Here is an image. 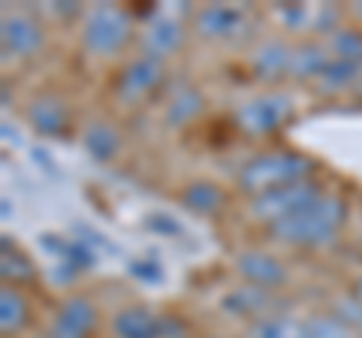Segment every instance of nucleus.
Here are the masks:
<instances>
[{"label":"nucleus","instance_id":"1","mask_svg":"<svg viewBox=\"0 0 362 338\" xmlns=\"http://www.w3.org/2000/svg\"><path fill=\"white\" fill-rule=\"evenodd\" d=\"M344 221H347L344 199L323 194L320 199H314L311 206L296 211V215L269 223V233H272V239L293 245V247H323L338 239Z\"/></svg>","mask_w":362,"mask_h":338},{"label":"nucleus","instance_id":"7","mask_svg":"<svg viewBox=\"0 0 362 338\" xmlns=\"http://www.w3.org/2000/svg\"><path fill=\"white\" fill-rule=\"evenodd\" d=\"M160 82H163V61L139 54V58L130 61L121 70L118 82H115V94H118L121 103H139V100H145L154 91V88H160Z\"/></svg>","mask_w":362,"mask_h":338},{"label":"nucleus","instance_id":"9","mask_svg":"<svg viewBox=\"0 0 362 338\" xmlns=\"http://www.w3.org/2000/svg\"><path fill=\"white\" fill-rule=\"evenodd\" d=\"M185 40H187V28L181 25L178 18L160 13V16H154L148 25H145L139 46H142L145 58L166 61V58H173L181 46H185Z\"/></svg>","mask_w":362,"mask_h":338},{"label":"nucleus","instance_id":"30","mask_svg":"<svg viewBox=\"0 0 362 338\" xmlns=\"http://www.w3.org/2000/svg\"><path fill=\"white\" fill-rule=\"evenodd\" d=\"M359 338H362V332H359Z\"/></svg>","mask_w":362,"mask_h":338},{"label":"nucleus","instance_id":"27","mask_svg":"<svg viewBox=\"0 0 362 338\" xmlns=\"http://www.w3.org/2000/svg\"><path fill=\"white\" fill-rule=\"evenodd\" d=\"M354 296H356V299H362V278H356V281H354Z\"/></svg>","mask_w":362,"mask_h":338},{"label":"nucleus","instance_id":"4","mask_svg":"<svg viewBox=\"0 0 362 338\" xmlns=\"http://www.w3.org/2000/svg\"><path fill=\"white\" fill-rule=\"evenodd\" d=\"M326 190L305 178V182H296V185H287V187H278V190H269V194H259L251 199V215L266 221V223H275L281 218H290L302 211L305 206H311L314 199H320Z\"/></svg>","mask_w":362,"mask_h":338},{"label":"nucleus","instance_id":"16","mask_svg":"<svg viewBox=\"0 0 362 338\" xmlns=\"http://www.w3.org/2000/svg\"><path fill=\"white\" fill-rule=\"evenodd\" d=\"M329 61H332L329 46H320V42H302V46L293 49L290 76L299 78V82H308V78H314V82H317Z\"/></svg>","mask_w":362,"mask_h":338},{"label":"nucleus","instance_id":"6","mask_svg":"<svg viewBox=\"0 0 362 338\" xmlns=\"http://www.w3.org/2000/svg\"><path fill=\"white\" fill-rule=\"evenodd\" d=\"M45 42L42 25L30 13H6L0 21V49L4 58H30Z\"/></svg>","mask_w":362,"mask_h":338},{"label":"nucleus","instance_id":"15","mask_svg":"<svg viewBox=\"0 0 362 338\" xmlns=\"http://www.w3.org/2000/svg\"><path fill=\"white\" fill-rule=\"evenodd\" d=\"M28 121L33 124V130L45 133V136H58L66 130L70 115H66V106L58 97H40L28 106Z\"/></svg>","mask_w":362,"mask_h":338},{"label":"nucleus","instance_id":"3","mask_svg":"<svg viewBox=\"0 0 362 338\" xmlns=\"http://www.w3.org/2000/svg\"><path fill=\"white\" fill-rule=\"evenodd\" d=\"M133 37V18L127 9L115 4H97L85 13L82 21V46L94 58L118 54Z\"/></svg>","mask_w":362,"mask_h":338},{"label":"nucleus","instance_id":"21","mask_svg":"<svg viewBox=\"0 0 362 338\" xmlns=\"http://www.w3.org/2000/svg\"><path fill=\"white\" fill-rule=\"evenodd\" d=\"M302 338H359L356 330H350L329 311H317L302 317Z\"/></svg>","mask_w":362,"mask_h":338},{"label":"nucleus","instance_id":"25","mask_svg":"<svg viewBox=\"0 0 362 338\" xmlns=\"http://www.w3.org/2000/svg\"><path fill=\"white\" fill-rule=\"evenodd\" d=\"M329 314H335L341 323H347L350 330L362 332V299H356L354 293H344V296L332 299V308Z\"/></svg>","mask_w":362,"mask_h":338},{"label":"nucleus","instance_id":"23","mask_svg":"<svg viewBox=\"0 0 362 338\" xmlns=\"http://www.w3.org/2000/svg\"><path fill=\"white\" fill-rule=\"evenodd\" d=\"M359 78L362 76H359V66L356 64L332 58L329 64H326V70L320 73V78H317V85H320L323 91H344V88L359 82Z\"/></svg>","mask_w":362,"mask_h":338},{"label":"nucleus","instance_id":"10","mask_svg":"<svg viewBox=\"0 0 362 338\" xmlns=\"http://www.w3.org/2000/svg\"><path fill=\"white\" fill-rule=\"evenodd\" d=\"M97 330V308L85 296H73L54 314V320L45 330V338H90Z\"/></svg>","mask_w":362,"mask_h":338},{"label":"nucleus","instance_id":"13","mask_svg":"<svg viewBox=\"0 0 362 338\" xmlns=\"http://www.w3.org/2000/svg\"><path fill=\"white\" fill-rule=\"evenodd\" d=\"M221 308L230 311L233 317H242L247 323H254L259 317H266L275 308V299H272V293L263 290V287H254V284H242L235 287L233 293H226L221 299Z\"/></svg>","mask_w":362,"mask_h":338},{"label":"nucleus","instance_id":"14","mask_svg":"<svg viewBox=\"0 0 362 338\" xmlns=\"http://www.w3.org/2000/svg\"><path fill=\"white\" fill-rule=\"evenodd\" d=\"M290 58H293V49L284 40H266L251 54V70L263 82H275V78L290 76Z\"/></svg>","mask_w":362,"mask_h":338},{"label":"nucleus","instance_id":"5","mask_svg":"<svg viewBox=\"0 0 362 338\" xmlns=\"http://www.w3.org/2000/svg\"><path fill=\"white\" fill-rule=\"evenodd\" d=\"M293 115V100L287 94H263L251 97L247 103L235 109V121L245 133L251 136H269V133L281 130Z\"/></svg>","mask_w":362,"mask_h":338},{"label":"nucleus","instance_id":"17","mask_svg":"<svg viewBox=\"0 0 362 338\" xmlns=\"http://www.w3.org/2000/svg\"><path fill=\"white\" fill-rule=\"evenodd\" d=\"M247 338H302V317L287 311H272L247 323Z\"/></svg>","mask_w":362,"mask_h":338},{"label":"nucleus","instance_id":"24","mask_svg":"<svg viewBox=\"0 0 362 338\" xmlns=\"http://www.w3.org/2000/svg\"><path fill=\"white\" fill-rule=\"evenodd\" d=\"M329 52L338 61H350V64H362V30L356 28H338L329 37Z\"/></svg>","mask_w":362,"mask_h":338},{"label":"nucleus","instance_id":"26","mask_svg":"<svg viewBox=\"0 0 362 338\" xmlns=\"http://www.w3.org/2000/svg\"><path fill=\"white\" fill-rule=\"evenodd\" d=\"M0 263H4V278L6 281H30L33 278V272H30V263L25 260V257H21L16 247L13 251H9V242L4 245V254H0Z\"/></svg>","mask_w":362,"mask_h":338},{"label":"nucleus","instance_id":"12","mask_svg":"<svg viewBox=\"0 0 362 338\" xmlns=\"http://www.w3.org/2000/svg\"><path fill=\"white\" fill-rule=\"evenodd\" d=\"M245 28V13L230 4H209L194 13V30L202 40H230Z\"/></svg>","mask_w":362,"mask_h":338},{"label":"nucleus","instance_id":"19","mask_svg":"<svg viewBox=\"0 0 362 338\" xmlns=\"http://www.w3.org/2000/svg\"><path fill=\"white\" fill-rule=\"evenodd\" d=\"M202 112V94L197 91V88H178V91L166 100V124L169 127H181V124H187V121H194L197 115Z\"/></svg>","mask_w":362,"mask_h":338},{"label":"nucleus","instance_id":"28","mask_svg":"<svg viewBox=\"0 0 362 338\" xmlns=\"http://www.w3.org/2000/svg\"><path fill=\"white\" fill-rule=\"evenodd\" d=\"M354 16L362 21V0H359V4H354Z\"/></svg>","mask_w":362,"mask_h":338},{"label":"nucleus","instance_id":"8","mask_svg":"<svg viewBox=\"0 0 362 338\" xmlns=\"http://www.w3.org/2000/svg\"><path fill=\"white\" fill-rule=\"evenodd\" d=\"M112 332L115 338H169L175 332V323L145 305H127L112 317Z\"/></svg>","mask_w":362,"mask_h":338},{"label":"nucleus","instance_id":"18","mask_svg":"<svg viewBox=\"0 0 362 338\" xmlns=\"http://www.w3.org/2000/svg\"><path fill=\"white\" fill-rule=\"evenodd\" d=\"M82 145H85V151L94 157V161H112V157L118 154V148H121V136H118V130L112 127V124L90 121L85 127V133H82Z\"/></svg>","mask_w":362,"mask_h":338},{"label":"nucleus","instance_id":"11","mask_svg":"<svg viewBox=\"0 0 362 338\" xmlns=\"http://www.w3.org/2000/svg\"><path fill=\"white\" fill-rule=\"evenodd\" d=\"M235 272L245 278V284H254L263 290H275L287 284L284 263L266 251H242L235 257Z\"/></svg>","mask_w":362,"mask_h":338},{"label":"nucleus","instance_id":"22","mask_svg":"<svg viewBox=\"0 0 362 338\" xmlns=\"http://www.w3.org/2000/svg\"><path fill=\"white\" fill-rule=\"evenodd\" d=\"M181 202L190 211H197V215H211V211H218L223 206V194L211 182H194L181 190Z\"/></svg>","mask_w":362,"mask_h":338},{"label":"nucleus","instance_id":"20","mask_svg":"<svg viewBox=\"0 0 362 338\" xmlns=\"http://www.w3.org/2000/svg\"><path fill=\"white\" fill-rule=\"evenodd\" d=\"M30 317L28 302L16 287H4L0 290V330L4 335H16L25 330V323Z\"/></svg>","mask_w":362,"mask_h":338},{"label":"nucleus","instance_id":"2","mask_svg":"<svg viewBox=\"0 0 362 338\" xmlns=\"http://www.w3.org/2000/svg\"><path fill=\"white\" fill-rule=\"evenodd\" d=\"M311 166L314 163L308 157H302L296 151H266V154L251 157L239 169V187L254 199L259 194H269V190L305 182Z\"/></svg>","mask_w":362,"mask_h":338},{"label":"nucleus","instance_id":"29","mask_svg":"<svg viewBox=\"0 0 362 338\" xmlns=\"http://www.w3.org/2000/svg\"><path fill=\"white\" fill-rule=\"evenodd\" d=\"M359 76H362V64H359Z\"/></svg>","mask_w":362,"mask_h":338}]
</instances>
